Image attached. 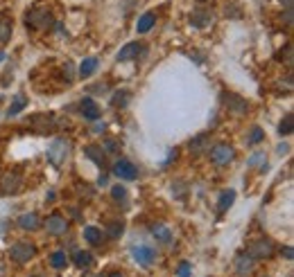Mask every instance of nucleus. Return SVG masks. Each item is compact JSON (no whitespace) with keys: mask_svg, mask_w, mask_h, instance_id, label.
<instances>
[{"mask_svg":"<svg viewBox=\"0 0 294 277\" xmlns=\"http://www.w3.org/2000/svg\"><path fill=\"white\" fill-rule=\"evenodd\" d=\"M283 252H285V257H287V259H292V248H285V250H283Z\"/></svg>","mask_w":294,"mask_h":277,"instance_id":"37","label":"nucleus"},{"mask_svg":"<svg viewBox=\"0 0 294 277\" xmlns=\"http://www.w3.org/2000/svg\"><path fill=\"white\" fill-rule=\"evenodd\" d=\"M81 115H84L86 120H98L100 118V108H98V104H95L91 97H86V99H81Z\"/></svg>","mask_w":294,"mask_h":277,"instance_id":"11","label":"nucleus"},{"mask_svg":"<svg viewBox=\"0 0 294 277\" xmlns=\"http://www.w3.org/2000/svg\"><path fill=\"white\" fill-rule=\"evenodd\" d=\"M190 23L195 27H206V25H211V23H213V14L206 12V9H197V12H192Z\"/></svg>","mask_w":294,"mask_h":277,"instance_id":"10","label":"nucleus"},{"mask_svg":"<svg viewBox=\"0 0 294 277\" xmlns=\"http://www.w3.org/2000/svg\"><path fill=\"white\" fill-rule=\"evenodd\" d=\"M18 223H21V228H25V230H36V228L41 226V221H38L36 214H23L18 218Z\"/></svg>","mask_w":294,"mask_h":277,"instance_id":"18","label":"nucleus"},{"mask_svg":"<svg viewBox=\"0 0 294 277\" xmlns=\"http://www.w3.org/2000/svg\"><path fill=\"white\" fill-rule=\"evenodd\" d=\"M222 99H224V104L229 106L231 110H233L235 115H244L249 110V101L242 99L240 95H233V92H226V95H222Z\"/></svg>","mask_w":294,"mask_h":277,"instance_id":"7","label":"nucleus"},{"mask_svg":"<svg viewBox=\"0 0 294 277\" xmlns=\"http://www.w3.org/2000/svg\"><path fill=\"white\" fill-rule=\"evenodd\" d=\"M0 61H5V52H0Z\"/></svg>","mask_w":294,"mask_h":277,"instance_id":"40","label":"nucleus"},{"mask_svg":"<svg viewBox=\"0 0 294 277\" xmlns=\"http://www.w3.org/2000/svg\"><path fill=\"white\" fill-rule=\"evenodd\" d=\"M66 252H61V250H57V252H52V257H50V266H55V268H64L66 266Z\"/></svg>","mask_w":294,"mask_h":277,"instance_id":"23","label":"nucleus"},{"mask_svg":"<svg viewBox=\"0 0 294 277\" xmlns=\"http://www.w3.org/2000/svg\"><path fill=\"white\" fill-rule=\"evenodd\" d=\"M281 3H285V7H287V9H292V0H281Z\"/></svg>","mask_w":294,"mask_h":277,"instance_id":"38","label":"nucleus"},{"mask_svg":"<svg viewBox=\"0 0 294 277\" xmlns=\"http://www.w3.org/2000/svg\"><path fill=\"white\" fill-rule=\"evenodd\" d=\"M251 266H254V259L247 255V252H244V255H240L238 259H235V268H238V273H240V275L251 273Z\"/></svg>","mask_w":294,"mask_h":277,"instance_id":"16","label":"nucleus"},{"mask_svg":"<svg viewBox=\"0 0 294 277\" xmlns=\"http://www.w3.org/2000/svg\"><path fill=\"white\" fill-rule=\"evenodd\" d=\"M25 104H27V99H25V95H18L16 99H14V104H12V108L7 110L9 115H16V113H21L23 108H25Z\"/></svg>","mask_w":294,"mask_h":277,"instance_id":"25","label":"nucleus"},{"mask_svg":"<svg viewBox=\"0 0 294 277\" xmlns=\"http://www.w3.org/2000/svg\"><path fill=\"white\" fill-rule=\"evenodd\" d=\"M46 228H48V232H50V235L59 237V235H64V232L68 230V221H66L61 214H52V216H48Z\"/></svg>","mask_w":294,"mask_h":277,"instance_id":"8","label":"nucleus"},{"mask_svg":"<svg viewBox=\"0 0 294 277\" xmlns=\"http://www.w3.org/2000/svg\"><path fill=\"white\" fill-rule=\"evenodd\" d=\"M113 174L120 181H134V178L138 176V169L134 167V162H129V160H118V162L113 164Z\"/></svg>","mask_w":294,"mask_h":277,"instance_id":"6","label":"nucleus"},{"mask_svg":"<svg viewBox=\"0 0 294 277\" xmlns=\"http://www.w3.org/2000/svg\"><path fill=\"white\" fill-rule=\"evenodd\" d=\"M278 133H281V135L292 133V115H287V118L281 122V126H278Z\"/></svg>","mask_w":294,"mask_h":277,"instance_id":"29","label":"nucleus"},{"mask_svg":"<svg viewBox=\"0 0 294 277\" xmlns=\"http://www.w3.org/2000/svg\"><path fill=\"white\" fill-rule=\"evenodd\" d=\"M274 250V244L269 239H258L254 241V244H249L247 248V255L251 257V259H260V257H269Z\"/></svg>","mask_w":294,"mask_h":277,"instance_id":"5","label":"nucleus"},{"mask_svg":"<svg viewBox=\"0 0 294 277\" xmlns=\"http://www.w3.org/2000/svg\"><path fill=\"white\" fill-rule=\"evenodd\" d=\"M177 273H179V277H190V261H181Z\"/></svg>","mask_w":294,"mask_h":277,"instance_id":"31","label":"nucleus"},{"mask_svg":"<svg viewBox=\"0 0 294 277\" xmlns=\"http://www.w3.org/2000/svg\"><path fill=\"white\" fill-rule=\"evenodd\" d=\"M84 239L89 241V244H93V246H98L100 241H102V232H100V228H93V226H89L84 230Z\"/></svg>","mask_w":294,"mask_h":277,"instance_id":"19","label":"nucleus"},{"mask_svg":"<svg viewBox=\"0 0 294 277\" xmlns=\"http://www.w3.org/2000/svg\"><path fill=\"white\" fill-rule=\"evenodd\" d=\"M265 162H267V155L265 153H254L251 158H249V167H260V169H265Z\"/></svg>","mask_w":294,"mask_h":277,"instance_id":"27","label":"nucleus"},{"mask_svg":"<svg viewBox=\"0 0 294 277\" xmlns=\"http://www.w3.org/2000/svg\"><path fill=\"white\" fill-rule=\"evenodd\" d=\"M98 185H100V187H107V176H100L98 178Z\"/></svg>","mask_w":294,"mask_h":277,"instance_id":"35","label":"nucleus"},{"mask_svg":"<svg viewBox=\"0 0 294 277\" xmlns=\"http://www.w3.org/2000/svg\"><path fill=\"white\" fill-rule=\"evenodd\" d=\"M127 101H129V95H127V92H124L122 97H120V92L113 97V106H124V104H127Z\"/></svg>","mask_w":294,"mask_h":277,"instance_id":"33","label":"nucleus"},{"mask_svg":"<svg viewBox=\"0 0 294 277\" xmlns=\"http://www.w3.org/2000/svg\"><path fill=\"white\" fill-rule=\"evenodd\" d=\"M9 38H12V25L5 23V21H0V45L9 43Z\"/></svg>","mask_w":294,"mask_h":277,"instance_id":"26","label":"nucleus"},{"mask_svg":"<svg viewBox=\"0 0 294 277\" xmlns=\"http://www.w3.org/2000/svg\"><path fill=\"white\" fill-rule=\"evenodd\" d=\"M154 237H156L158 241H163V244H170V239H172L170 230H167L165 226H156V228H154Z\"/></svg>","mask_w":294,"mask_h":277,"instance_id":"24","label":"nucleus"},{"mask_svg":"<svg viewBox=\"0 0 294 277\" xmlns=\"http://www.w3.org/2000/svg\"><path fill=\"white\" fill-rule=\"evenodd\" d=\"M143 47L138 45V43H127V45L120 50V54H118V61H129V59H134V57H138V52H141Z\"/></svg>","mask_w":294,"mask_h":277,"instance_id":"15","label":"nucleus"},{"mask_svg":"<svg viewBox=\"0 0 294 277\" xmlns=\"http://www.w3.org/2000/svg\"><path fill=\"white\" fill-rule=\"evenodd\" d=\"M134 259H136L141 266H149V264H154V259H156V252H154L149 246H138V248H134Z\"/></svg>","mask_w":294,"mask_h":277,"instance_id":"9","label":"nucleus"},{"mask_svg":"<svg viewBox=\"0 0 294 277\" xmlns=\"http://www.w3.org/2000/svg\"><path fill=\"white\" fill-rule=\"evenodd\" d=\"M46 201H48V203L55 201V192H48V198H46Z\"/></svg>","mask_w":294,"mask_h":277,"instance_id":"36","label":"nucleus"},{"mask_svg":"<svg viewBox=\"0 0 294 277\" xmlns=\"http://www.w3.org/2000/svg\"><path fill=\"white\" fill-rule=\"evenodd\" d=\"M206 140H208V135H206V133H201V135H197L195 140H190V144H188V147H190V151H192V153H199L201 149H204Z\"/></svg>","mask_w":294,"mask_h":277,"instance_id":"21","label":"nucleus"},{"mask_svg":"<svg viewBox=\"0 0 294 277\" xmlns=\"http://www.w3.org/2000/svg\"><path fill=\"white\" fill-rule=\"evenodd\" d=\"M68 151H70L68 140L57 138L55 142L50 144V149H48V160H50V162L55 164V167H59V164L66 160V155H68Z\"/></svg>","mask_w":294,"mask_h":277,"instance_id":"2","label":"nucleus"},{"mask_svg":"<svg viewBox=\"0 0 294 277\" xmlns=\"http://www.w3.org/2000/svg\"><path fill=\"white\" fill-rule=\"evenodd\" d=\"M109 277H122V275H120V273H111Z\"/></svg>","mask_w":294,"mask_h":277,"instance_id":"39","label":"nucleus"},{"mask_svg":"<svg viewBox=\"0 0 294 277\" xmlns=\"http://www.w3.org/2000/svg\"><path fill=\"white\" fill-rule=\"evenodd\" d=\"M50 23H52L50 12L43 9V7L32 9V12H27V16H25V25L30 27V30H46V27H50Z\"/></svg>","mask_w":294,"mask_h":277,"instance_id":"1","label":"nucleus"},{"mask_svg":"<svg viewBox=\"0 0 294 277\" xmlns=\"http://www.w3.org/2000/svg\"><path fill=\"white\" fill-rule=\"evenodd\" d=\"M233 198H235V192H233V189H229V192H222L218 210H220V212H226L231 205H233Z\"/></svg>","mask_w":294,"mask_h":277,"instance_id":"20","label":"nucleus"},{"mask_svg":"<svg viewBox=\"0 0 294 277\" xmlns=\"http://www.w3.org/2000/svg\"><path fill=\"white\" fill-rule=\"evenodd\" d=\"M111 196H113L118 203H124L127 201V189L120 187V185H115V187H111Z\"/></svg>","mask_w":294,"mask_h":277,"instance_id":"28","label":"nucleus"},{"mask_svg":"<svg viewBox=\"0 0 294 277\" xmlns=\"http://www.w3.org/2000/svg\"><path fill=\"white\" fill-rule=\"evenodd\" d=\"M75 264L79 266V268H86V266H91V264H93V257H91L89 252L79 250V252H75Z\"/></svg>","mask_w":294,"mask_h":277,"instance_id":"22","label":"nucleus"},{"mask_svg":"<svg viewBox=\"0 0 294 277\" xmlns=\"http://www.w3.org/2000/svg\"><path fill=\"white\" fill-rule=\"evenodd\" d=\"M120 232H122V223H111V226H109V235L111 237H120Z\"/></svg>","mask_w":294,"mask_h":277,"instance_id":"32","label":"nucleus"},{"mask_svg":"<svg viewBox=\"0 0 294 277\" xmlns=\"http://www.w3.org/2000/svg\"><path fill=\"white\" fill-rule=\"evenodd\" d=\"M263 138H265V133L256 126V129L251 131V135H249V144H258V142H263Z\"/></svg>","mask_w":294,"mask_h":277,"instance_id":"30","label":"nucleus"},{"mask_svg":"<svg viewBox=\"0 0 294 277\" xmlns=\"http://www.w3.org/2000/svg\"><path fill=\"white\" fill-rule=\"evenodd\" d=\"M95 70H98V59H93V57H91V59H84L79 66V77L86 79V77H91Z\"/></svg>","mask_w":294,"mask_h":277,"instance_id":"17","label":"nucleus"},{"mask_svg":"<svg viewBox=\"0 0 294 277\" xmlns=\"http://www.w3.org/2000/svg\"><path fill=\"white\" fill-rule=\"evenodd\" d=\"M86 158H91L98 167H104V151L102 147H98V144H91V147H86Z\"/></svg>","mask_w":294,"mask_h":277,"instance_id":"13","label":"nucleus"},{"mask_svg":"<svg viewBox=\"0 0 294 277\" xmlns=\"http://www.w3.org/2000/svg\"><path fill=\"white\" fill-rule=\"evenodd\" d=\"M107 151H115V149H118V142H115V140H107Z\"/></svg>","mask_w":294,"mask_h":277,"instance_id":"34","label":"nucleus"},{"mask_svg":"<svg viewBox=\"0 0 294 277\" xmlns=\"http://www.w3.org/2000/svg\"><path fill=\"white\" fill-rule=\"evenodd\" d=\"M233 155H235L233 147L222 142V144H215V147H213V151H211V160H213L218 167H224V164H229L231 160H233Z\"/></svg>","mask_w":294,"mask_h":277,"instance_id":"4","label":"nucleus"},{"mask_svg":"<svg viewBox=\"0 0 294 277\" xmlns=\"http://www.w3.org/2000/svg\"><path fill=\"white\" fill-rule=\"evenodd\" d=\"M156 23V16H154V12H147V14H143L141 18H138V25H136V32L138 34H145L152 30V25Z\"/></svg>","mask_w":294,"mask_h":277,"instance_id":"12","label":"nucleus"},{"mask_svg":"<svg viewBox=\"0 0 294 277\" xmlns=\"http://www.w3.org/2000/svg\"><path fill=\"white\" fill-rule=\"evenodd\" d=\"M34 246L25 244V241H18V244H14L9 248V257H12L16 264H25V261H30L32 257H34Z\"/></svg>","mask_w":294,"mask_h":277,"instance_id":"3","label":"nucleus"},{"mask_svg":"<svg viewBox=\"0 0 294 277\" xmlns=\"http://www.w3.org/2000/svg\"><path fill=\"white\" fill-rule=\"evenodd\" d=\"M21 189V181H18L16 174H7V176L3 178V192L5 194H14Z\"/></svg>","mask_w":294,"mask_h":277,"instance_id":"14","label":"nucleus"}]
</instances>
